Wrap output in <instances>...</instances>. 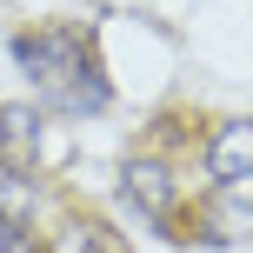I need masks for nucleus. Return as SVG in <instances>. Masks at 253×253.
<instances>
[{
  "instance_id": "3",
  "label": "nucleus",
  "mask_w": 253,
  "mask_h": 253,
  "mask_svg": "<svg viewBox=\"0 0 253 253\" xmlns=\"http://www.w3.org/2000/svg\"><path fill=\"white\" fill-rule=\"evenodd\" d=\"M120 193L147 220H173V207H180V187H173V173H167V160H126L120 167Z\"/></svg>"
},
{
  "instance_id": "7",
  "label": "nucleus",
  "mask_w": 253,
  "mask_h": 253,
  "mask_svg": "<svg viewBox=\"0 0 253 253\" xmlns=\"http://www.w3.org/2000/svg\"><path fill=\"white\" fill-rule=\"evenodd\" d=\"M0 253H34L27 247V220H0Z\"/></svg>"
},
{
  "instance_id": "2",
  "label": "nucleus",
  "mask_w": 253,
  "mask_h": 253,
  "mask_svg": "<svg viewBox=\"0 0 253 253\" xmlns=\"http://www.w3.org/2000/svg\"><path fill=\"white\" fill-rule=\"evenodd\" d=\"M207 173H213V187L240 193L253 180V120H227L213 140H207Z\"/></svg>"
},
{
  "instance_id": "1",
  "label": "nucleus",
  "mask_w": 253,
  "mask_h": 253,
  "mask_svg": "<svg viewBox=\"0 0 253 253\" xmlns=\"http://www.w3.org/2000/svg\"><path fill=\"white\" fill-rule=\"evenodd\" d=\"M13 67L53 100V114H100V107L114 100L100 60H93V40L80 34V27H34V34H13Z\"/></svg>"
},
{
  "instance_id": "5",
  "label": "nucleus",
  "mask_w": 253,
  "mask_h": 253,
  "mask_svg": "<svg viewBox=\"0 0 253 253\" xmlns=\"http://www.w3.org/2000/svg\"><path fill=\"white\" fill-rule=\"evenodd\" d=\"M53 253H126V247L114 240V227H100V220H74Z\"/></svg>"
},
{
  "instance_id": "6",
  "label": "nucleus",
  "mask_w": 253,
  "mask_h": 253,
  "mask_svg": "<svg viewBox=\"0 0 253 253\" xmlns=\"http://www.w3.org/2000/svg\"><path fill=\"white\" fill-rule=\"evenodd\" d=\"M34 213V187L20 167H0V220H27Z\"/></svg>"
},
{
  "instance_id": "4",
  "label": "nucleus",
  "mask_w": 253,
  "mask_h": 253,
  "mask_svg": "<svg viewBox=\"0 0 253 253\" xmlns=\"http://www.w3.org/2000/svg\"><path fill=\"white\" fill-rule=\"evenodd\" d=\"M40 160V114L34 107H0V167H34Z\"/></svg>"
}]
</instances>
